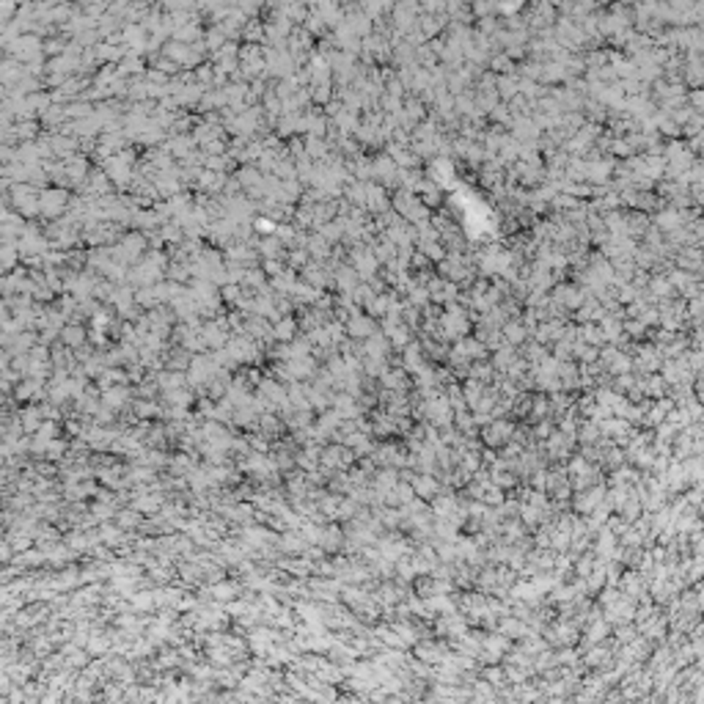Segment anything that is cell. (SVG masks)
I'll use <instances>...</instances> for the list:
<instances>
[{"label":"cell","instance_id":"obj_3","mask_svg":"<svg viewBox=\"0 0 704 704\" xmlns=\"http://www.w3.org/2000/svg\"><path fill=\"white\" fill-rule=\"evenodd\" d=\"M578 440L575 437H570V435H564V432H559V430H553L550 435L545 437L542 440V457L545 459H553V462H559V459H567V457L572 454V446H575Z\"/></svg>","mask_w":704,"mask_h":704},{"label":"cell","instance_id":"obj_29","mask_svg":"<svg viewBox=\"0 0 704 704\" xmlns=\"http://www.w3.org/2000/svg\"><path fill=\"white\" fill-rule=\"evenodd\" d=\"M338 501L341 498L336 496V498H322V512L328 515V518H336V509H338Z\"/></svg>","mask_w":704,"mask_h":704},{"label":"cell","instance_id":"obj_22","mask_svg":"<svg viewBox=\"0 0 704 704\" xmlns=\"http://www.w3.org/2000/svg\"><path fill=\"white\" fill-rule=\"evenodd\" d=\"M578 341L592 344V347H602L605 338H602L600 325H597V322H583V325H578Z\"/></svg>","mask_w":704,"mask_h":704},{"label":"cell","instance_id":"obj_9","mask_svg":"<svg viewBox=\"0 0 704 704\" xmlns=\"http://www.w3.org/2000/svg\"><path fill=\"white\" fill-rule=\"evenodd\" d=\"M602 498H605V484H592V487H586V490H578L575 493V501H572V506H575V512L578 515H589L594 506H600Z\"/></svg>","mask_w":704,"mask_h":704},{"label":"cell","instance_id":"obj_26","mask_svg":"<svg viewBox=\"0 0 704 704\" xmlns=\"http://www.w3.org/2000/svg\"><path fill=\"white\" fill-rule=\"evenodd\" d=\"M358 281H361V278H358V272H355L352 267H341V270H338V287H341L344 292H350V294H352V289L358 287Z\"/></svg>","mask_w":704,"mask_h":704},{"label":"cell","instance_id":"obj_21","mask_svg":"<svg viewBox=\"0 0 704 704\" xmlns=\"http://www.w3.org/2000/svg\"><path fill=\"white\" fill-rule=\"evenodd\" d=\"M520 352H518V347H512V344H501L498 350H493V358H490V363H493V369L496 372H506L509 366H512V361L518 358Z\"/></svg>","mask_w":704,"mask_h":704},{"label":"cell","instance_id":"obj_20","mask_svg":"<svg viewBox=\"0 0 704 704\" xmlns=\"http://www.w3.org/2000/svg\"><path fill=\"white\" fill-rule=\"evenodd\" d=\"M427 363V358H424V350H421V341H410L405 350H402V369L405 372H410L413 374L418 366H424Z\"/></svg>","mask_w":704,"mask_h":704},{"label":"cell","instance_id":"obj_13","mask_svg":"<svg viewBox=\"0 0 704 704\" xmlns=\"http://www.w3.org/2000/svg\"><path fill=\"white\" fill-rule=\"evenodd\" d=\"M355 459L358 457L352 454V449H347V446H333V449H325L322 452V465H325V471L331 468V471H336V468H350V465H355Z\"/></svg>","mask_w":704,"mask_h":704},{"label":"cell","instance_id":"obj_16","mask_svg":"<svg viewBox=\"0 0 704 704\" xmlns=\"http://www.w3.org/2000/svg\"><path fill=\"white\" fill-rule=\"evenodd\" d=\"M363 209H366V212H374V215H383V212L388 209L385 187L366 182V193H363Z\"/></svg>","mask_w":704,"mask_h":704},{"label":"cell","instance_id":"obj_24","mask_svg":"<svg viewBox=\"0 0 704 704\" xmlns=\"http://www.w3.org/2000/svg\"><path fill=\"white\" fill-rule=\"evenodd\" d=\"M319 542H322L325 550H341L344 548V531L341 528H325L319 534Z\"/></svg>","mask_w":704,"mask_h":704},{"label":"cell","instance_id":"obj_1","mask_svg":"<svg viewBox=\"0 0 704 704\" xmlns=\"http://www.w3.org/2000/svg\"><path fill=\"white\" fill-rule=\"evenodd\" d=\"M440 331H443L446 341H457V338L468 336L471 319H468V314L459 309L457 303H446V311H440Z\"/></svg>","mask_w":704,"mask_h":704},{"label":"cell","instance_id":"obj_19","mask_svg":"<svg viewBox=\"0 0 704 704\" xmlns=\"http://www.w3.org/2000/svg\"><path fill=\"white\" fill-rule=\"evenodd\" d=\"M377 380H380L383 391H407V385H410L407 383V372L405 369H391V366L380 374Z\"/></svg>","mask_w":704,"mask_h":704},{"label":"cell","instance_id":"obj_5","mask_svg":"<svg viewBox=\"0 0 704 704\" xmlns=\"http://www.w3.org/2000/svg\"><path fill=\"white\" fill-rule=\"evenodd\" d=\"M617 586H619V592L624 594V597H630L633 602H641V600H646V580H644V575L639 572V570H624L619 575V580H617Z\"/></svg>","mask_w":704,"mask_h":704},{"label":"cell","instance_id":"obj_2","mask_svg":"<svg viewBox=\"0 0 704 704\" xmlns=\"http://www.w3.org/2000/svg\"><path fill=\"white\" fill-rule=\"evenodd\" d=\"M515 432V424L512 421H506V418H493L487 427H481L479 430V440H481V446H487V449H501L509 437Z\"/></svg>","mask_w":704,"mask_h":704},{"label":"cell","instance_id":"obj_11","mask_svg":"<svg viewBox=\"0 0 704 704\" xmlns=\"http://www.w3.org/2000/svg\"><path fill=\"white\" fill-rule=\"evenodd\" d=\"M410 487H413L415 498H421V501H432L437 493H443V484L435 474H413Z\"/></svg>","mask_w":704,"mask_h":704},{"label":"cell","instance_id":"obj_4","mask_svg":"<svg viewBox=\"0 0 704 704\" xmlns=\"http://www.w3.org/2000/svg\"><path fill=\"white\" fill-rule=\"evenodd\" d=\"M512 649V639H506L503 633H490V636H484L481 639V652H479L476 661H484V663H498L503 661V655Z\"/></svg>","mask_w":704,"mask_h":704},{"label":"cell","instance_id":"obj_7","mask_svg":"<svg viewBox=\"0 0 704 704\" xmlns=\"http://www.w3.org/2000/svg\"><path fill=\"white\" fill-rule=\"evenodd\" d=\"M465 630H468V619H465L462 614H457V611L440 614L435 619V633L440 639H452V641H457Z\"/></svg>","mask_w":704,"mask_h":704},{"label":"cell","instance_id":"obj_14","mask_svg":"<svg viewBox=\"0 0 704 704\" xmlns=\"http://www.w3.org/2000/svg\"><path fill=\"white\" fill-rule=\"evenodd\" d=\"M377 331V325H374V316L369 314H352L350 319H347V333H350L355 341H363V338H369L372 333Z\"/></svg>","mask_w":704,"mask_h":704},{"label":"cell","instance_id":"obj_17","mask_svg":"<svg viewBox=\"0 0 704 704\" xmlns=\"http://www.w3.org/2000/svg\"><path fill=\"white\" fill-rule=\"evenodd\" d=\"M501 336H503V341L506 344H512V347H520V344H526L528 338H531V331L518 319H506L503 325H501Z\"/></svg>","mask_w":704,"mask_h":704},{"label":"cell","instance_id":"obj_27","mask_svg":"<svg viewBox=\"0 0 704 704\" xmlns=\"http://www.w3.org/2000/svg\"><path fill=\"white\" fill-rule=\"evenodd\" d=\"M622 331L636 341V338H644V336H646V325H644L641 319H622Z\"/></svg>","mask_w":704,"mask_h":704},{"label":"cell","instance_id":"obj_25","mask_svg":"<svg viewBox=\"0 0 704 704\" xmlns=\"http://www.w3.org/2000/svg\"><path fill=\"white\" fill-rule=\"evenodd\" d=\"M341 421H344V418L336 413V410L325 413L322 418H319V435H322V437L336 435V432H338V427H341Z\"/></svg>","mask_w":704,"mask_h":704},{"label":"cell","instance_id":"obj_15","mask_svg":"<svg viewBox=\"0 0 704 704\" xmlns=\"http://www.w3.org/2000/svg\"><path fill=\"white\" fill-rule=\"evenodd\" d=\"M605 639H611V624L602 619H594L586 624V633H583V641H580V652L583 649H589V646H594V644H602Z\"/></svg>","mask_w":704,"mask_h":704},{"label":"cell","instance_id":"obj_10","mask_svg":"<svg viewBox=\"0 0 704 704\" xmlns=\"http://www.w3.org/2000/svg\"><path fill=\"white\" fill-rule=\"evenodd\" d=\"M550 300H553V306H559L561 311H572L578 309L580 303H583V292L580 287H572V284H559L553 294H550Z\"/></svg>","mask_w":704,"mask_h":704},{"label":"cell","instance_id":"obj_12","mask_svg":"<svg viewBox=\"0 0 704 704\" xmlns=\"http://www.w3.org/2000/svg\"><path fill=\"white\" fill-rule=\"evenodd\" d=\"M564 319H545V322H537V328L531 331V338L539 341V344H545V347H550L553 341H559L561 333H564Z\"/></svg>","mask_w":704,"mask_h":704},{"label":"cell","instance_id":"obj_28","mask_svg":"<svg viewBox=\"0 0 704 704\" xmlns=\"http://www.w3.org/2000/svg\"><path fill=\"white\" fill-rule=\"evenodd\" d=\"M553 430H556V424H553V418H548V415H545V418H537V424H534V430H531V435L537 437V440H545V437L550 435Z\"/></svg>","mask_w":704,"mask_h":704},{"label":"cell","instance_id":"obj_23","mask_svg":"<svg viewBox=\"0 0 704 704\" xmlns=\"http://www.w3.org/2000/svg\"><path fill=\"white\" fill-rule=\"evenodd\" d=\"M476 338H479V341H481V344H484V350H487V352L498 350V347L503 344V336H501V328H484V325H479Z\"/></svg>","mask_w":704,"mask_h":704},{"label":"cell","instance_id":"obj_8","mask_svg":"<svg viewBox=\"0 0 704 704\" xmlns=\"http://www.w3.org/2000/svg\"><path fill=\"white\" fill-rule=\"evenodd\" d=\"M369 457L377 462V468H405V459H407V454L396 443H377Z\"/></svg>","mask_w":704,"mask_h":704},{"label":"cell","instance_id":"obj_18","mask_svg":"<svg viewBox=\"0 0 704 704\" xmlns=\"http://www.w3.org/2000/svg\"><path fill=\"white\" fill-rule=\"evenodd\" d=\"M331 405H333V410L341 415L344 421H347V418H358V415H363L361 405H358V399H355L352 394H347V391H344V394H338V396H333Z\"/></svg>","mask_w":704,"mask_h":704},{"label":"cell","instance_id":"obj_6","mask_svg":"<svg viewBox=\"0 0 704 704\" xmlns=\"http://www.w3.org/2000/svg\"><path fill=\"white\" fill-rule=\"evenodd\" d=\"M663 355L655 344H644L639 347V352L633 355V372L636 374H655L661 372Z\"/></svg>","mask_w":704,"mask_h":704}]
</instances>
